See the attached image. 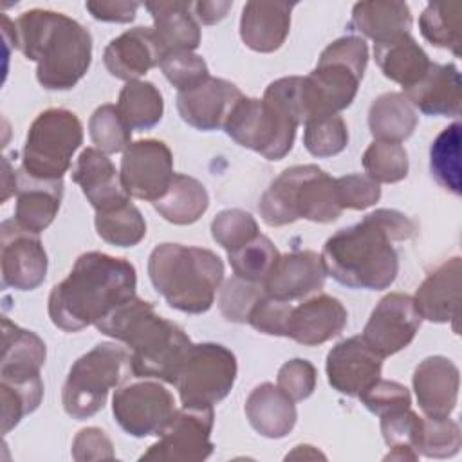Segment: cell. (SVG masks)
Masks as SVG:
<instances>
[{"instance_id": "obj_1", "label": "cell", "mask_w": 462, "mask_h": 462, "mask_svg": "<svg viewBox=\"0 0 462 462\" xmlns=\"http://www.w3.org/2000/svg\"><path fill=\"white\" fill-rule=\"evenodd\" d=\"M415 235L417 224L408 215L397 209H375L325 242L321 251L325 273L350 289H386L399 273L393 242Z\"/></svg>"}, {"instance_id": "obj_2", "label": "cell", "mask_w": 462, "mask_h": 462, "mask_svg": "<svg viewBox=\"0 0 462 462\" xmlns=\"http://www.w3.org/2000/svg\"><path fill=\"white\" fill-rule=\"evenodd\" d=\"M135 267L105 253L81 254L69 276L52 287L49 296L51 321L65 330L78 332L96 325L114 309L135 296Z\"/></svg>"}, {"instance_id": "obj_3", "label": "cell", "mask_w": 462, "mask_h": 462, "mask_svg": "<svg viewBox=\"0 0 462 462\" xmlns=\"http://www.w3.org/2000/svg\"><path fill=\"white\" fill-rule=\"evenodd\" d=\"M14 42L36 61L38 83L47 90H69L88 70L92 36L76 20L49 9H31L14 23Z\"/></svg>"}, {"instance_id": "obj_4", "label": "cell", "mask_w": 462, "mask_h": 462, "mask_svg": "<svg viewBox=\"0 0 462 462\" xmlns=\"http://www.w3.org/2000/svg\"><path fill=\"white\" fill-rule=\"evenodd\" d=\"M96 328L130 348L134 377H153L173 384L191 346L188 334L137 296L114 309Z\"/></svg>"}, {"instance_id": "obj_5", "label": "cell", "mask_w": 462, "mask_h": 462, "mask_svg": "<svg viewBox=\"0 0 462 462\" xmlns=\"http://www.w3.org/2000/svg\"><path fill=\"white\" fill-rule=\"evenodd\" d=\"M148 274L153 289L171 309L202 314L215 301L224 278V263L209 249L166 242L152 251Z\"/></svg>"}, {"instance_id": "obj_6", "label": "cell", "mask_w": 462, "mask_h": 462, "mask_svg": "<svg viewBox=\"0 0 462 462\" xmlns=\"http://www.w3.org/2000/svg\"><path fill=\"white\" fill-rule=\"evenodd\" d=\"M366 63L368 47L363 38L343 36L332 42L321 52L316 69L301 78L303 123L337 116V112L350 106Z\"/></svg>"}, {"instance_id": "obj_7", "label": "cell", "mask_w": 462, "mask_h": 462, "mask_svg": "<svg viewBox=\"0 0 462 462\" xmlns=\"http://www.w3.org/2000/svg\"><path fill=\"white\" fill-rule=\"evenodd\" d=\"M265 224L285 226L305 218L310 222H334L343 208L336 193V179L316 164H300L283 170L258 202Z\"/></svg>"}, {"instance_id": "obj_8", "label": "cell", "mask_w": 462, "mask_h": 462, "mask_svg": "<svg viewBox=\"0 0 462 462\" xmlns=\"http://www.w3.org/2000/svg\"><path fill=\"white\" fill-rule=\"evenodd\" d=\"M130 374V352L125 346L96 345L69 370L61 393L65 411L78 420L96 415L105 406L108 390L119 386Z\"/></svg>"}, {"instance_id": "obj_9", "label": "cell", "mask_w": 462, "mask_h": 462, "mask_svg": "<svg viewBox=\"0 0 462 462\" xmlns=\"http://www.w3.org/2000/svg\"><path fill=\"white\" fill-rule=\"evenodd\" d=\"M81 143L83 126L78 116L65 108H49L29 126L20 168L31 177L58 180L70 168Z\"/></svg>"}, {"instance_id": "obj_10", "label": "cell", "mask_w": 462, "mask_h": 462, "mask_svg": "<svg viewBox=\"0 0 462 462\" xmlns=\"http://www.w3.org/2000/svg\"><path fill=\"white\" fill-rule=\"evenodd\" d=\"M298 125L300 121L280 103L244 96L231 110L224 130L240 146L267 161H280L291 152Z\"/></svg>"}, {"instance_id": "obj_11", "label": "cell", "mask_w": 462, "mask_h": 462, "mask_svg": "<svg viewBox=\"0 0 462 462\" xmlns=\"http://www.w3.org/2000/svg\"><path fill=\"white\" fill-rule=\"evenodd\" d=\"M236 379L235 354L218 343L189 346L177 372L173 386L182 406L213 408L231 392Z\"/></svg>"}, {"instance_id": "obj_12", "label": "cell", "mask_w": 462, "mask_h": 462, "mask_svg": "<svg viewBox=\"0 0 462 462\" xmlns=\"http://www.w3.org/2000/svg\"><path fill=\"white\" fill-rule=\"evenodd\" d=\"M112 411L123 431L141 439L159 437L177 408L170 390L159 383L143 381L119 388L112 399Z\"/></svg>"}, {"instance_id": "obj_13", "label": "cell", "mask_w": 462, "mask_h": 462, "mask_svg": "<svg viewBox=\"0 0 462 462\" xmlns=\"http://www.w3.org/2000/svg\"><path fill=\"white\" fill-rule=\"evenodd\" d=\"M213 408L182 406L141 460L199 462L213 453Z\"/></svg>"}, {"instance_id": "obj_14", "label": "cell", "mask_w": 462, "mask_h": 462, "mask_svg": "<svg viewBox=\"0 0 462 462\" xmlns=\"http://www.w3.org/2000/svg\"><path fill=\"white\" fill-rule=\"evenodd\" d=\"M119 175L130 197L153 204L166 195L175 177L171 150L159 139L130 143L123 152Z\"/></svg>"}, {"instance_id": "obj_15", "label": "cell", "mask_w": 462, "mask_h": 462, "mask_svg": "<svg viewBox=\"0 0 462 462\" xmlns=\"http://www.w3.org/2000/svg\"><path fill=\"white\" fill-rule=\"evenodd\" d=\"M420 314L413 298L402 292H390L372 310L363 339L381 356L388 357L406 348L420 327Z\"/></svg>"}, {"instance_id": "obj_16", "label": "cell", "mask_w": 462, "mask_h": 462, "mask_svg": "<svg viewBox=\"0 0 462 462\" xmlns=\"http://www.w3.org/2000/svg\"><path fill=\"white\" fill-rule=\"evenodd\" d=\"M2 231V283L18 291L36 289L47 274V254L38 233L27 231L16 220H4Z\"/></svg>"}, {"instance_id": "obj_17", "label": "cell", "mask_w": 462, "mask_h": 462, "mask_svg": "<svg viewBox=\"0 0 462 462\" xmlns=\"http://www.w3.org/2000/svg\"><path fill=\"white\" fill-rule=\"evenodd\" d=\"M383 359L363 336L343 339L327 356L328 383L343 395L359 397L381 377Z\"/></svg>"}, {"instance_id": "obj_18", "label": "cell", "mask_w": 462, "mask_h": 462, "mask_svg": "<svg viewBox=\"0 0 462 462\" xmlns=\"http://www.w3.org/2000/svg\"><path fill=\"white\" fill-rule=\"evenodd\" d=\"M244 97L231 81L209 76L191 90L177 94V110L189 126L211 132L224 128L231 110Z\"/></svg>"}, {"instance_id": "obj_19", "label": "cell", "mask_w": 462, "mask_h": 462, "mask_svg": "<svg viewBox=\"0 0 462 462\" xmlns=\"http://www.w3.org/2000/svg\"><path fill=\"white\" fill-rule=\"evenodd\" d=\"M325 267L321 254L314 251H292L280 254L263 282L267 296L280 301L309 298L325 285Z\"/></svg>"}, {"instance_id": "obj_20", "label": "cell", "mask_w": 462, "mask_h": 462, "mask_svg": "<svg viewBox=\"0 0 462 462\" xmlns=\"http://www.w3.org/2000/svg\"><path fill=\"white\" fill-rule=\"evenodd\" d=\"M70 175L96 213L110 211L130 202V195L114 162L97 148H85Z\"/></svg>"}, {"instance_id": "obj_21", "label": "cell", "mask_w": 462, "mask_h": 462, "mask_svg": "<svg viewBox=\"0 0 462 462\" xmlns=\"http://www.w3.org/2000/svg\"><path fill=\"white\" fill-rule=\"evenodd\" d=\"M348 314L337 298L318 292L291 309L287 337L305 346L321 345L337 336L346 325Z\"/></svg>"}, {"instance_id": "obj_22", "label": "cell", "mask_w": 462, "mask_h": 462, "mask_svg": "<svg viewBox=\"0 0 462 462\" xmlns=\"http://www.w3.org/2000/svg\"><path fill=\"white\" fill-rule=\"evenodd\" d=\"M460 374L457 365L444 356H430L413 372V390L426 417L442 419L457 406Z\"/></svg>"}, {"instance_id": "obj_23", "label": "cell", "mask_w": 462, "mask_h": 462, "mask_svg": "<svg viewBox=\"0 0 462 462\" xmlns=\"http://www.w3.org/2000/svg\"><path fill=\"white\" fill-rule=\"evenodd\" d=\"M162 56L164 54L153 29L134 27L114 38L105 47L103 61L114 78L128 83L139 79L152 67L161 65Z\"/></svg>"}, {"instance_id": "obj_24", "label": "cell", "mask_w": 462, "mask_h": 462, "mask_svg": "<svg viewBox=\"0 0 462 462\" xmlns=\"http://www.w3.org/2000/svg\"><path fill=\"white\" fill-rule=\"evenodd\" d=\"M460 72L455 63H430L428 72L411 87L404 97L426 116L455 117L460 114Z\"/></svg>"}, {"instance_id": "obj_25", "label": "cell", "mask_w": 462, "mask_h": 462, "mask_svg": "<svg viewBox=\"0 0 462 462\" xmlns=\"http://www.w3.org/2000/svg\"><path fill=\"white\" fill-rule=\"evenodd\" d=\"M460 256H453L424 278L413 298L420 318L435 323L457 321L460 303Z\"/></svg>"}, {"instance_id": "obj_26", "label": "cell", "mask_w": 462, "mask_h": 462, "mask_svg": "<svg viewBox=\"0 0 462 462\" xmlns=\"http://www.w3.org/2000/svg\"><path fill=\"white\" fill-rule=\"evenodd\" d=\"M63 197V180L31 177L22 168L16 171L14 220L27 231L40 233L54 220Z\"/></svg>"}, {"instance_id": "obj_27", "label": "cell", "mask_w": 462, "mask_h": 462, "mask_svg": "<svg viewBox=\"0 0 462 462\" xmlns=\"http://www.w3.org/2000/svg\"><path fill=\"white\" fill-rule=\"evenodd\" d=\"M294 5L287 2H247L240 18L244 43L256 52L278 51L289 34Z\"/></svg>"}, {"instance_id": "obj_28", "label": "cell", "mask_w": 462, "mask_h": 462, "mask_svg": "<svg viewBox=\"0 0 462 462\" xmlns=\"http://www.w3.org/2000/svg\"><path fill=\"white\" fill-rule=\"evenodd\" d=\"M245 415L249 424L267 439H282L291 433L298 417L294 401L271 383H263L249 393Z\"/></svg>"}, {"instance_id": "obj_29", "label": "cell", "mask_w": 462, "mask_h": 462, "mask_svg": "<svg viewBox=\"0 0 462 462\" xmlns=\"http://www.w3.org/2000/svg\"><path fill=\"white\" fill-rule=\"evenodd\" d=\"M153 18V32L162 54L195 51L200 43V29L189 13V2H146ZM164 58V56H162Z\"/></svg>"}, {"instance_id": "obj_30", "label": "cell", "mask_w": 462, "mask_h": 462, "mask_svg": "<svg viewBox=\"0 0 462 462\" xmlns=\"http://www.w3.org/2000/svg\"><path fill=\"white\" fill-rule=\"evenodd\" d=\"M2 390V431L9 433L25 415L32 413L43 397L40 370L0 368Z\"/></svg>"}, {"instance_id": "obj_31", "label": "cell", "mask_w": 462, "mask_h": 462, "mask_svg": "<svg viewBox=\"0 0 462 462\" xmlns=\"http://www.w3.org/2000/svg\"><path fill=\"white\" fill-rule=\"evenodd\" d=\"M374 56L381 72L404 88L415 85L428 72L431 63L428 54L410 36V32L375 43Z\"/></svg>"}, {"instance_id": "obj_32", "label": "cell", "mask_w": 462, "mask_h": 462, "mask_svg": "<svg viewBox=\"0 0 462 462\" xmlns=\"http://www.w3.org/2000/svg\"><path fill=\"white\" fill-rule=\"evenodd\" d=\"M350 27L381 43L408 34L411 13L404 2H359L352 9Z\"/></svg>"}, {"instance_id": "obj_33", "label": "cell", "mask_w": 462, "mask_h": 462, "mask_svg": "<svg viewBox=\"0 0 462 462\" xmlns=\"http://www.w3.org/2000/svg\"><path fill=\"white\" fill-rule=\"evenodd\" d=\"M368 126L377 141L401 143L417 126V114L399 92H386L374 99L368 110Z\"/></svg>"}, {"instance_id": "obj_34", "label": "cell", "mask_w": 462, "mask_h": 462, "mask_svg": "<svg viewBox=\"0 0 462 462\" xmlns=\"http://www.w3.org/2000/svg\"><path fill=\"white\" fill-rule=\"evenodd\" d=\"M209 197L206 188L193 177L175 173L166 195L153 202L159 215L177 226L197 222L208 209Z\"/></svg>"}, {"instance_id": "obj_35", "label": "cell", "mask_w": 462, "mask_h": 462, "mask_svg": "<svg viewBox=\"0 0 462 462\" xmlns=\"http://www.w3.org/2000/svg\"><path fill=\"white\" fill-rule=\"evenodd\" d=\"M117 110L132 130H150L153 128L164 110L162 96L159 88L150 81H128L117 99Z\"/></svg>"}, {"instance_id": "obj_36", "label": "cell", "mask_w": 462, "mask_h": 462, "mask_svg": "<svg viewBox=\"0 0 462 462\" xmlns=\"http://www.w3.org/2000/svg\"><path fill=\"white\" fill-rule=\"evenodd\" d=\"M381 431L383 439L392 449L384 458L388 460H417L420 433H422V417H419L410 408L388 411L381 415Z\"/></svg>"}, {"instance_id": "obj_37", "label": "cell", "mask_w": 462, "mask_h": 462, "mask_svg": "<svg viewBox=\"0 0 462 462\" xmlns=\"http://www.w3.org/2000/svg\"><path fill=\"white\" fill-rule=\"evenodd\" d=\"M460 123L455 121L446 126L431 143L430 170L435 180L451 191L462 193V168H460Z\"/></svg>"}, {"instance_id": "obj_38", "label": "cell", "mask_w": 462, "mask_h": 462, "mask_svg": "<svg viewBox=\"0 0 462 462\" xmlns=\"http://www.w3.org/2000/svg\"><path fill=\"white\" fill-rule=\"evenodd\" d=\"M460 14L458 2L428 4L419 18V29L431 45L460 56Z\"/></svg>"}, {"instance_id": "obj_39", "label": "cell", "mask_w": 462, "mask_h": 462, "mask_svg": "<svg viewBox=\"0 0 462 462\" xmlns=\"http://www.w3.org/2000/svg\"><path fill=\"white\" fill-rule=\"evenodd\" d=\"M45 343L31 330L20 328L7 318L2 319V366L0 368H42Z\"/></svg>"}, {"instance_id": "obj_40", "label": "cell", "mask_w": 462, "mask_h": 462, "mask_svg": "<svg viewBox=\"0 0 462 462\" xmlns=\"http://www.w3.org/2000/svg\"><path fill=\"white\" fill-rule=\"evenodd\" d=\"M97 235L112 245L132 247L146 235V222L134 204H125L110 211L96 213Z\"/></svg>"}, {"instance_id": "obj_41", "label": "cell", "mask_w": 462, "mask_h": 462, "mask_svg": "<svg viewBox=\"0 0 462 462\" xmlns=\"http://www.w3.org/2000/svg\"><path fill=\"white\" fill-rule=\"evenodd\" d=\"M227 256L235 276L244 278L247 282L263 283L273 265L276 263L280 253L267 236L258 235L245 245L227 253Z\"/></svg>"}, {"instance_id": "obj_42", "label": "cell", "mask_w": 462, "mask_h": 462, "mask_svg": "<svg viewBox=\"0 0 462 462\" xmlns=\"http://www.w3.org/2000/svg\"><path fill=\"white\" fill-rule=\"evenodd\" d=\"M92 143L103 153H117L128 148L132 128L126 125L116 105H101L88 121Z\"/></svg>"}, {"instance_id": "obj_43", "label": "cell", "mask_w": 462, "mask_h": 462, "mask_svg": "<svg viewBox=\"0 0 462 462\" xmlns=\"http://www.w3.org/2000/svg\"><path fill=\"white\" fill-rule=\"evenodd\" d=\"M363 168L375 182H399L408 175V153L399 143L374 141L363 153Z\"/></svg>"}, {"instance_id": "obj_44", "label": "cell", "mask_w": 462, "mask_h": 462, "mask_svg": "<svg viewBox=\"0 0 462 462\" xmlns=\"http://www.w3.org/2000/svg\"><path fill=\"white\" fill-rule=\"evenodd\" d=\"M303 144L314 157H332L348 144V128L339 116H325L305 123Z\"/></svg>"}, {"instance_id": "obj_45", "label": "cell", "mask_w": 462, "mask_h": 462, "mask_svg": "<svg viewBox=\"0 0 462 462\" xmlns=\"http://www.w3.org/2000/svg\"><path fill=\"white\" fill-rule=\"evenodd\" d=\"M211 235L218 245L231 253L256 238L260 231L251 213L244 209H224L213 218Z\"/></svg>"}, {"instance_id": "obj_46", "label": "cell", "mask_w": 462, "mask_h": 462, "mask_svg": "<svg viewBox=\"0 0 462 462\" xmlns=\"http://www.w3.org/2000/svg\"><path fill=\"white\" fill-rule=\"evenodd\" d=\"M462 446L460 428L449 417L422 419L419 453L433 458H448L458 453Z\"/></svg>"}, {"instance_id": "obj_47", "label": "cell", "mask_w": 462, "mask_h": 462, "mask_svg": "<svg viewBox=\"0 0 462 462\" xmlns=\"http://www.w3.org/2000/svg\"><path fill=\"white\" fill-rule=\"evenodd\" d=\"M263 283L247 282L244 278L233 276L226 282L220 292V312L227 321L245 323L256 301L263 296Z\"/></svg>"}, {"instance_id": "obj_48", "label": "cell", "mask_w": 462, "mask_h": 462, "mask_svg": "<svg viewBox=\"0 0 462 462\" xmlns=\"http://www.w3.org/2000/svg\"><path fill=\"white\" fill-rule=\"evenodd\" d=\"M161 69L166 79L179 92L191 90L209 78L206 61L191 51H175L164 54L161 60Z\"/></svg>"}, {"instance_id": "obj_49", "label": "cell", "mask_w": 462, "mask_h": 462, "mask_svg": "<svg viewBox=\"0 0 462 462\" xmlns=\"http://www.w3.org/2000/svg\"><path fill=\"white\" fill-rule=\"evenodd\" d=\"M336 193L343 209H366L379 200L381 188L368 175L352 173L336 179Z\"/></svg>"}, {"instance_id": "obj_50", "label": "cell", "mask_w": 462, "mask_h": 462, "mask_svg": "<svg viewBox=\"0 0 462 462\" xmlns=\"http://www.w3.org/2000/svg\"><path fill=\"white\" fill-rule=\"evenodd\" d=\"M359 399L366 410L377 413L379 417L388 411L410 408L411 404V397L406 386L395 381H384L381 377L370 388H366Z\"/></svg>"}, {"instance_id": "obj_51", "label": "cell", "mask_w": 462, "mask_h": 462, "mask_svg": "<svg viewBox=\"0 0 462 462\" xmlns=\"http://www.w3.org/2000/svg\"><path fill=\"white\" fill-rule=\"evenodd\" d=\"M292 305L289 301H280L263 292V296L253 307L247 323L258 332L269 336H287V323Z\"/></svg>"}, {"instance_id": "obj_52", "label": "cell", "mask_w": 462, "mask_h": 462, "mask_svg": "<svg viewBox=\"0 0 462 462\" xmlns=\"http://www.w3.org/2000/svg\"><path fill=\"white\" fill-rule=\"evenodd\" d=\"M276 381V386L292 401H303L316 388V368L307 359H291L282 365Z\"/></svg>"}, {"instance_id": "obj_53", "label": "cell", "mask_w": 462, "mask_h": 462, "mask_svg": "<svg viewBox=\"0 0 462 462\" xmlns=\"http://www.w3.org/2000/svg\"><path fill=\"white\" fill-rule=\"evenodd\" d=\"M72 457L76 460H103L114 458L112 442L106 433L99 428H85L81 430L72 442Z\"/></svg>"}, {"instance_id": "obj_54", "label": "cell", "mask_w": 462, "mask_h": 462, "mask_svg": "<svg viewBox=\"0 0 462 462\" xmlns=\"http://www.w3.org/2000/svg\"><path fill=\"white\" fill-rule=\"evenodd\" d=\"M87 11L92 18L101 22H116V23H128L135 18L139 9L137 2H105V0H90L85 4Z\"/></svg>"}, {"instance_id": "obj_55", "label": "cell", "mask_w": 462, "mask_h": 462, "mask_svg": "<svg viewBox=\"0 0 462 462\" xmlns=\"http://www.w3.org/2000/svg\"><path fill=\"white\" fill-rule=\"evenodd\" d=\"M231 7H233V2H197L195 4L197 16L206 25L220 22Z\"/></svg>"}]
</instances>
